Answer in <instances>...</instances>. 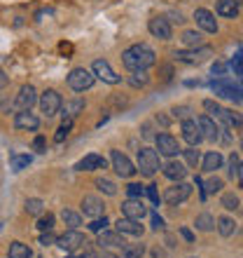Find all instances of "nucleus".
Instances as JSON below:
<instances>
[{
  "mask_svg": "<svg viewBox=\"0 0 243 258\" xmlns=\"http://www.w3.org/2000/svg\"><path fill=\"white\" fill-rule=\"evenodd\" d=\"M82 214L89 218H96V216H103V202L98 197L94 195H87L82 200Z\"/></svg>",
  "mask_w": 243,
  "mask_h": 258,
  "instance_id": "nucleus-21",
  "label": "nucleus"
},
{
  "mask_svg": "<svg viewBox=\"0 0 243 258\" xmlns=\"http://www.w3.org/2000/svg\"><path fill=\"white\" fill-rule=\"evenodd\" d=\"M61 221H63L68 228H77V225H82V216L77 214V211H73V209L61 211Z\"/></svg>",
  "mask_w": 243,
  "mask_h": 258,
  "instance_id": "nucleus-29",
  "label": "nucleus"
},
{
  "mask_svg": "<svg viewBox=\"0 0 243 258\" xmlns=\"http://www.w3.org/2000/svg\"><path fill=\"white\" fill-rule=\"evenodd\" d=\"M40 244H45V246H49V244H56V235L52 230H45L40 235Z\"/></svg>",
  "mask_w": 243,
  "mask_h": 258,
  "instance_id": "nucleus-46",
  "label": "nucleus"
},
{
  "mask_svg": "<svg viewBox=\"0 0 243 258\" xmlns=\"http://www.w3.org/2000/svg\"><path fill=\"white\" fill-rule=\"evenodd\" d=\"M61 110H63V120L73 122L75 117H77L82 110H84V101H82V99H73V101H66V103H61Z\"/></svg>",
  "mask_w": 243,
  "mask_h": 258,
  "instance_id": "nucleus-22",
  "label": "nucleus"
},
{
  "mask_svg": "<svg viewBox=\"0 0 243 258\" xmlns=\"http://www.w3.org/2000/svg\"><path fill=\"white\" fill-rule=\"evenodd\" d=\"M164 176L171 178V181H182V178L187 176V169H185V164L182 162L171 160V162L164 164Z\"/></svg>",
  "mask_w": 243,
  "mask_h": 258,
  "instance_id": "nucleus-23",
  "label": "nucleus"
},
{
  "mask_svg": "<svg viewBox=\"0 0 243 258\" xmlns=\"http://www.w3.org/2000/svg\"><path fill=\"white\" fill-rule=\"evenodd\" d=\"M155 141H157V150H159L162 155L176 157L178 153H180V143H178V139H173L171 134H159Z\"/></svg>",
  "mask_w": 243,
  "mask_h": 258,
  "instance_id": "nucleus-11",
  "label": "nucleus"
},
{
  "mask_svg": "<svg viewBox=\"0 0 243 258\" xmlns=\"http://www.w3.org/2000/svg\"><path fill=\"white\" fill-rule=\"evenodd\" d=\"M61 52H63V54H70V52H73V45H66V42H61Z\"/></svg>",
  "mask_w": 243,
  "mask_h": 258,
  "instance_id": "nucleus-56",
  "label": "nucleus"
},
{
  "mask_svg": "<svg viewBox=\"0 0 243 258\" xmlns=\"http://www.w3.org/2000/svg\"><path fill=\"white\" fill-rule=\"evenodd\" d=\"M108 167V160L103 155H96V153H89L87 157H82L80 162L75 164L77 171H94V169H105Z\"/></svg>",
  "mask_w": 243,
  "mask_h": 258,
  "instance_id": "nucleus-13",
  "label": "nucleus"
},
{
  "mask_svg": "<svg viewBox=\"0 0 243 258\" xmlns=\"http://www.w3.org/2000/svg\"><path fill=\"white\" fill-rule=\"evenodd\" d=\"M98 244L105 246V249H122L127 242H124V235H122V232H105V230H101V232H98Z\"/></svg>",
  "mask_w": 243,
  "mask_h": 258,
  "instance_id": "nucleus-19",
  "label": "nucleus"
},
{
  "mask_svg": "<svg viewBox=\"0 0 243 258\" xmlns=\"http://www.w3.org/2000/svg\"><path fill=\"white\" fill-rule=\"evenodd\" d=\"M182 155H185V162L189 164V167H196L199 164V160H201V155H199V150L194 148V146H189L187 150H180Z\"/></svg>",
  "mask_w": 243,
  "mask_h": 258,
  "instance_id": "nucleus-39",
  "label": "nucleus"
},
{
  "mask_svg": "<svg viewBox=\"0 0 243 258\" xmlns=\"http://www.w3.org/2000/svg\"><path fill=\"white\" fill-rule=\"evenodd\" d=\"M33 148H35V153H45V150H47V139H45V136H35Z\"/></svg>",
  "mask_w": 243,
  "mask_h": 258,
  "instance_id": "nucleus-47",
  "label": "nucleus"
},
{
  "mask_svg": "<svg viewBox=\"0 0 243 258\" xmlns=\"http://www.w3.org/2000/svg\"><path fill=\"white\" fill-rule=\"evenodd\" d=\"M82 244H87V239L77 228H70V230H66L63 235L56 237V246H61L63 251H77Z\"/></svg>",
  "mask_w": 243,
  "mask_h": 258,
  "instance_id": "nucleus-4",
  "label": "nucleus"
},
{
  "mask_svg": "<svg viewBox=\"0 0 243 258\" xmlns=\"http://www.w3.org/2000/svg\"><path fill=\"white\" fill-rule=\"evenodd\" d=\"M61 94L56 92V89H45L42 92V96H40V108H42V113L47 117H54L56 113L61 110Z\"/></svg>",
  "mask_w": 243,
  "mask_h": 258,
  "instance_id": "nucleus-7",
  "label": "nucleus"
},
{
  "mask_svg": "<svg viewBox=\"0 0 243 258\" xmlns=\"http://www.w3.org/2000/svg\"><path fill=\"white\" fill-rule=\"evenodd\" d=\"M54 214H45V216H40V221H38V228H40L42 232L45 230H52V228H54Z\"/></svg>",
  "mask_w": 243,
  "mask_h": 258,
  "instance_id": "nucleus-42",
  "label": "nucleus"
},
{
  "mask_svg": "<svg viewBox=\"0 0 243 258\" xmlns=\"http://www.w3.org/2000/svg\"><path fill=\"white\" fill-rule=\"evenodd\" d=\"M94 73L87 71V68H73L70 73H68V87L73 89V92H84L94 85Z\"/></svg>",
  "mask_w": 243,
  "mask_h": 258,
  "instance_id": "nucleus-3",
  "label": "nucleus"
},
{
  "mask_svg": "<svg viewBox=\"0 0 243 258\" xmlns=\"http://www.w3.org/2000/svg\"><path fill=\"white\" fill-rule=\"evenodd\" d=\"M145 192H148V197L152 200V202L159 204V192H157V185H148V188H145Z\"/></svg>",
  "mask_w": 243,
  "mask_h": 258,
  "instance_id": "nucleus-51",
  "label": "nucleus"
},
{
  "mask_svg": "<svg viewBox=\"0 0 243 258\" xmlns=\"http://www.w3.org/2000/svg\"><path fill=\"white\" fill-rule=\"evenodd\" d=\"M131 85H134V87H145V85H148L150 82V75H148V71H131Z\"/></svg>",
  "mask_w": 243,
  "mask_h": 258,
  "instance_id": "nucleus-37",
  "label": "nucleus"
},
{
  "mask_svg": "<svg viewBox=\"0 0 243 258\" xmlns=\"http://www.w3.org/2000/svg\"><path fill=\"white\" fill-rule=\"evenodd\" d=\"M231 68H234V75H236V78H241V73H243V66H241V52H236V56L231 59Z\"/></svg>",
  "mask_w": 243,
  "mask_h": 258,
  "instance_id": "nucleus-48",
  "label": "nucleus"
},
{
  "mask_svg": "<svg viewBox=\"0 0 243 258\" xmlns=\"http://www.w3.org/2000/svg\"><path fill=\"white\" fill-rule=\"evenodd\" d=\"M224 73H227V63H224V61H215V63H213V75L224 78Z\"/></svg>",
  "mask_w": 243,
  "mask_h": 258,
  "instance_id": "nucleus-49",
  "label": "nucleus"
},
{
  "mask_svg": "<svg viewBox=\"0 0 243 258\" xmlns=\"http://www.w3.org/2000/svg\"><path fill=\"white\" fill-rule=\"evenodd\" d=\"M89 230L91 232H101V230H105V228H108V218L105 216H96L94 221H91V223L87 225Z\"/></svg>",
  "mask_w": 243,
  "mask_h": 258,
  "instance_id": "nucleus-41",
  "label": "nucleus"
},
{
  "mask_svg": "<svg viewBox=\"0 0 243 258\" xmlns=\"http://www.w3.org/2000/svg\"><path fill=\"white\" fill-rule=\"evenodd\" d=\"M164 228V218L159 214H152V230H162Z\"/></svg>",
  "mask_w": 243,
  "mask_h": 258,
  "instance_id": "nucleus-52",
  "label": "nucleus"
},
{
  "mask_svg": "<svg viewBox=\"0 0 243 258\" xmlns=\"http://www.w3.org/2000/svg\"><path fill=\"white\" fill-rule=\"evenodd\" d=\"M136 171H141L143 176H155L159 171V153L155 148H141L138 150V167Z\"/></svg>",
  "mask_w": 243,
  "mask_h": 258,
  "instance_id": "nucleus-2",
  "label": "nucleus"
},
{
  "mask_svg": "<svg viewBox=\"0 0 243 258\" xmlns=\"http://www.w3.org/2000/svg\"><path fill=\"white\" fill-rule=\"evenodd\" d=\"M42 209H45L42 200H38V197H31V200H26V214H31V216H40Z\"/></svg>",
  "mask_w": 243,
  "mask_h": 258,
  "instance_id": "nucleus-35",
  "label": "nucleus"
},
{
  "mask_svg": "<svg viewBox=\"0 0 243 258\" xmlns=\"http://www.w3.org/2000/svg\"><path fill=\"white\" fill-rule=\"evenodd\" d=\"M127 195H129V197H138V200H143V195H145V188H143L141 183H129V185H127Z\"/></svg>",
  "mask_w": 243,
  "mask_h": 258,
  "instance_id": "nucleus-45",
  "label": "nucleus"
},
{
  "mask_svg": "<svg viewBox=\"0 0 243 258\" xmlns=\"http://www.w3.org/2000/svg\"><path fill=\"white\" fill-rule=\"evenodd\" d=\"M70 127H73V122H68V120H63V124H61L59 129H56V134H54V141L61 143L63 139H66L68 134H70Z\"/></svg>",
  "mask_w": 243,
  "mask_h": 258,
  "instance_id": "nucleus-43",
  "label": "nucleus"
},
{
  "mask_svg": "<svg viewBox=\"0 0 243 258\" xmlns=\"http://www.w3.org/2000/svg\"><path fill=\"white\" fill-rule=\"evenodd\" d=\"M145 244H124L122 246V256L124 258H143Z\"/></svg>",
  "mask_w": 243,
  "mask_h": 258,
  "instance_id": "nucleus-31",
  "label": "nucleus"
},
{
  "mask_svg": "<svg viewBox=\"0 0 243 258\" xmlns=\"http://www.w3.org/2000/svg\"><path fill=\"white\" fill-rule=\"evenodd\" d=\"M169 21H173V24H182L185 19H182V14H180V12H178V14L173 12V14H171V19H169Z\"/></svg>",
  "mask_w": 243,
  "mask_h": 258,
  "instance_id": "nucleus-55",
  "label": "nucleus"
},
{
  "mask_svg": "<svg viewBox=\"0 0 243 258\" xmlns=\"http://www.w3.org/2000/svg\"><path fill=\"white\" fill-rule=\"evenodd\" d=\"M31 160H33L31 155H12V160H10V162H12V169L14 171H21V169H26L28 164H31Z\"/></svg>",
  "mask_w": 243,
  "mask_h": 258,
  "instance_id": "nucleus-38",
  "label": "nucleus"
},
{
  "mask_svg": "<svg viewBox=\"0 0 243 258\" xmlns=\"http://www.w3.org/2000/svg\"><path fill=\"white\" fill-rule=\"evenodd\" d=\"M180 235H182L185 239H187V242H194V232L187 230V228H180Z\"/></svg>",
  "mask_w": 243,
  "mask_h": 258,
  "instance_id": "nucleus-54",
  "label": "nucleus"
},
{
  "mask_svg": "<svg viewBox=\"0 0 243 258\" xmlns=\"http://www.w3.org/2000/svg\"><path fill=\"white\" fill-rule=\"evenodd\" d=\"M182 42L189 45V47H201L203 45V35L199 31H185L182 33Z\"/></svg>",
  "mask_w": 243,
  "mask_h": 258,
  "instance_id": "nucleus-30",
  "label": "nucleus"
},
{
  "mask_svg": "<svg viewBox=\"0 0 243 258\" xmlns=\"http://www.w3.org/2000/svg\"><path fill=\"white\" fill-rule=\"evenodd\" d=\"M203 108L208 110V117H217V115H220V110H222V106H220L217 101H210V99H206V101H203Z\"/></svg>",
  "mask_w": 243,
  "mask_h": 258,
  "instance_id": "nucleus-44",
  "label": "nucleus"
},
{
  "mask_svg": "<svg viewBox=\"0 0 243 258\" xmlns=\"http://www.w3.org/2000/svg\"><path fill=\"white\" fill-rule=\"evenodd\" d=\"M110 160H112V167H115V171L119 174L122 178H131L136 174V164L131 162V160H129L122 150H112Z\"/></svg>",
  "mask_w": 243,
  "mask_h": 258,
  "instance_id": "nucleus-8",
  "label": "nucleus"
},
{
  "mask_svg": "<svg viewBox=\"0 0 243 258\" xmlns=\"http://www.w3.org/2000/svg\"><path fill=\"white\" fill-rule=\"evenodd\" d=\"M194 19H196V24L206 31V33H217V21H215V17H213V12L199 7V10L194 12Z\"/></svg>",
  "mask_w": 243,
  "mask_h": 258,
  "instance_id": "nucleus-18",
  "label": "nucleus"
},
{
  "mask_svg": "<svg viewBox=\"0 0 243 258\" xmlns=\"http://www.w3.org/2000/svg\"><path fill=\"white\" fill-rule=\"evenodd\" d=\"M117 232H122V235H134V237H141L143 235V225L141 221H136V218H119L117 221Z\"/></svg>",
  "mask_w": 243,
  "mask_h": 258,
  "instance_id": "nucleus-20",
  "label": "nucleus"
},
{
  "mask_svg": "<svg viewBox=\"0 0 243 258\" xmlns=\"http://www.w3.org/2000/svg\"><path fill=\"white\" fill-rule=\"evenodd\" d=\"M229 176L241 181V155H238V153H234V155L229 157Z\"/></svg>",
  "mask_w": 243,
  "mask_h": 258,
  "instance_id": "nucleus-33",
  "label": "nucleus"
},
{
  "mask_svg": "<svg viewBox=\"0 0 243 258\" xmlns=\"http://www.w3.org/2000/svg\"><path fill=\"white\" fill-rule=\"evenodd\" d=\"M10 258H31L33 256V251H31V246L24 244V242H12L10 244Z\"/></svg>",
  "mask_w": 243,
  "mask_h": 258,
  "instance_id": "nucleus-27",
  "label": "nucleus"
},
{
  "mask_svg": "<svg viewBox=\"0 0 243 258\" xmlns=\"http://www.w3.org/2000/svg\"><path fill=\"white\" fill-rule=\"evenodd\" d=\"M14 127L24 129V132H35V129L40 127V120H38L31 110H19L17 117H14Z\"/></svg>",
  "mask_w": 243,
  "mask_h": 258,
  "instance_id": "nucleus-17",
  "label": "nucleus"
},
{
  "mask_svg": "<svg viewBox=\"0 0 243 258\" xmlns=\"http://www.w3.org/2000/svg\"><path fill=\"white\" fill-rule=\"evenodd\" d=\"M148 28L150 33L159 38V40H171V35H173V28H171V21L166 17H152L148 21Z\"/></svg>",
  "mask_w": 243,
  "mask_h": 258,
  "instance_id": "nucleus-9",
  "label": "nucleus"
},
{
  "mask_svg": "<svg viewBox=\"0 0 243 258\" xmlns=\"http://www.w3.org/2000/svg\"><path fill=\"white\" fill-rule=\"evenodd\" d=\"M91 73H94V78L108 82V85H119L122 82V78L112 71V66H110L105 59H96V61L91 63Z\"/></svg>",
  "mask_w": 243,
  "mask_h": 258,
  "instance_id": "nucleus-5",
  "label": "nucleus"
},
{
  "mask_svg": "<svg viewBox=\"0 0 243 258\" xmlns=\"http://www.w3.org/2000/svg\"><path fill=\"white\" fill-rule=\"evenodd\" d=\"M224 207V209H229V211H236L238 207H241V200H238L234 192H224L222 195V202H220Z\"/></svg>",
  "mask_w": 243,
  "mask_h": 258,
  "instance_id": "nucleus-36",
  "label": "nucleus"
},
{
  "mask_svg": "<svg viewBox=\"0 0 243 258\" xmlns=\"http://www.w3.org/2000/svg\"><path fill=\"white\" fill-rule=\"evenodd\" d=\"M173 115L180 117V120H187V117H189V108H187V106H176V108H173Z\"/></svg>",
  "mask_w": 243,
  "mask_h": 258,
  "instance_id": "nucleus-50",
  "label": "nucleus"
},
{
  "mask_svg": "<svg viewBox=\"0 0 243 258\" xmlns=\"http://www.w3.org/2000/svg\"><path fill=\"white\" fill-rule=\"evenodd\" d=\"M182 139H185L189 146H194V148L203 141V136H201V132H199V124H196V120H192V117L182 120Z\"/></svg>",
  "mask_w": 243,
  "mask_h": 258,
  "instance_id": "nucleus-14",
  "label": "nucleus"
},
{
  "mask_svg": "<svg viewBox=\"0 0 243 258\" xmlns=\"http://www.w3.org/2000/svg\"><path fill=\"white\" fill-rule=\"evenodd\" d=\"M157 61V54L155 49L148 47V45H131L129 49H124V54H122V63L129 68V71H148L150 66H155Z\"/></svg>",
  "mask_w": 243,
  "mask_h": 258,
  "instance_id": "nucleus-1",
  "label": "nucleus"
},
{
  "mask_svg": "<svg viewBox=\"0 0 243 258\" xmlns=\"http://www.w3.org/2000/svg\"><path fill=\"white\" fill-rule=\"evenodd\" d=\"M210 87H213V92L220 96H224V99H234V101H241V87L238 85H234L231 80H227V78H217V80L210 82Z\"/></svg>",
  "mask_w": 243,
  "mask_h": 258,
  "instance_id": "nucleus-6",
  "label": "nucleus"
},
{
  "mask_svg": "<svg viewBox=\"0 0 243 258\" xmlns=\"http://www.w3.org/2000/svg\"><path fill=\"white\" fill-rule=\"evenodd\" d=\"M189 195H192V185L180 181V183L171 185L169 190L164 192V202L166 204H180V202H185Z\"/></svg>",
  "mask_w": 243,
  "mask_h": 258,
  "instance_id": "nucleus-10",
  "label": "nucleus"
},
{
  "mask_svg": "<svg viewBox=\"0 0 243 258\" xmlns=\"http://www.w3.org/2000/svg\"><path fill=\"white\" fill-rule=\"evenodd\" d=\"M38 101V92H35L33 85H24L17 94V108L19 110H31L33 103Z\"/></svg>",
  "mask_w": 243,
  "mask_h": 258,
  "instance_id": "nucleus-15",
  "label": "nucleus"
},
{
  "mask_svg": "<svg viewBox=\"0 0 243 258\" xmlns=\"http://www.w3.org/2000/svg\"><path fill=\"white\" fill-rule=\"evenodd\" d=\"M96 188L101 192H105V195H117V185L110 181V178H96Z\"/></svg>",
  "mask_w": 243,
  "mask_h": 258,
  "instance_id": "nucleus-34",
  "label": "nucleus"
},
{
  "mask_svg": "<svg viewBox=\"0 0 243 258\" xmlns=\"http://www.w3.org/2000/svg\"><path fill=\"white\" fill-rule=\"evenodd\" d=\"M206 54H210V49L208 47H199V49H189V52H176V59L182 63H196V61H201Z\"/></svg>",
  "mask_w": 243,
  "mask_h": 258,
  "instance_id": "nucleus-25",
  "label": "nucleus"
},
{
  "mask_svg": "<svg viewBox=\"0 0 243 258\" xmlns=\"http://www.w3.org/2000/svg\"><path fill=\"white\" fill-rule=\"evenodd\" d=\"M96 258H117L115 253H110V251H98L96 253Z\"/></svg>",
  "mask_w": 243,
  "mask_h": 258,
  "instance_id": "nucleus-57",
  "label": "nucleus"
},
{
  "mask_svg": "<svg viewBox=\"0 0 243 258\" xmlns=\"http://www.w3.org/2000/svg\"><path fill=\"white\" fill-rule=\"evenodd\" d=\"M73 258H82V256H73Z\"/></svg>",
  "mask_w": 243,
  "mask_h": 258,
  "instance_id": "nucleus-58",
  "label": "nucleus"
},
{
  "mask_svg": "<svg viewBox=\"0 0 243 258\" xmlns=\"http://www.w3.org/2000/svg\"><path fill=\"white\" fill-rule=\"evenodd\" d=\"M122 214L127 218H136V221H141L145 214H148V207L143 204V200H138V197H129L127 202L122 204Z\"/></svg>",
  "mask_w": 243,
  "mask_h": 258,
  "instance_id": "nucleus-12",
  "label": "nucleus"
},
{
  "mask_svg": "<svg viewBox=\"0 0 243 258\" xmlns=\"http://www.w3.org/2000/svg\"><path fill=\"white\" fill-rule=\"evenodd\" d=\"M196 228L203 232L213 230V228H215V218L210 216V214H199V216H196Z\"/></svg>",
  "mask_w": 243,
  "mask_h": 258,
  "instance_id": "nucleus-32",
  "label": "nucleus"
},
{
  "mask_svg": "<svg viewBox=\"0 0 243 258\" xmlns=\"http://www.w3.org/2000/svg\"><path fill=\"white\" fill-rule=\"evenodd\" d=\"M217 14L224 19H236L238 17V0H217Z\"/></svg>",
  "mask_w": 243,
  "mask_h": 258,
  "instance_id": "nucleus-24",
  "label": "nucleus"
},
{
  "mask_svg": "<svg viewBox=\"0 0 243 258\" xmlns=\"http://www.w3.org/2000/svg\"><path fill=\"white\" fill-rule=\"evenodd\" d=\"M220 167H222V155H220L217 150H210V153L203 155V171L213 174V171H217Z\"/></svg>",
  "mask_w": 243,
  "mask_h": 258,
  "instance_id": "nucleus-26",
  "label": "nucleus"
},
{
  "mask_svg": "<svg viewBox=\"0 0 243 258\" xmlns=\"http://www.w3.org/2000/svg\"><path fill=\"white\" fill-rule=\"evenodd\" d=\"M7 85H10V75H7L5 71H0V92H3Z\"/></svg>",
  "mask_w": 243,
  "mask_h": 258,
  "instance_id": "nucleus-53",
  "label": "nucleus"
},
{
  "mask_svg": "<svg viewBox=\"0 0 243 258\" xmlns=\"http://www.w3.org/2000/svg\"><path fill=\"white\" fill-rule=\"evenodd\" d=\"M217 230H220L222 237H231V235L236 232V223H234V218H229V216L217 218Z\"/></svg>",
  "mask_w": 243,
  "mask_h": 258,
  "instance_id": "nucleus-28",
  "label": "nucleus"
},
{
  "mask_svg": "<svg viewBox=\"0 0 243 258\" xmlns=\"http://www.w3.org/2000/svg\"><path fill=\"white\" fill-rule=\"evenodd\" d=\"M189 258H194V256H189Z\"/></svg>",
  "mask_w": 243,
  "mask_h": 258,
  "instance_id": "nucleus-59",
  "label": "nucleus"
},
{
  "mask_svg": "<svg viewBox=\"0 0 243 258\" xmlns=\"http://www.w3.org/2000/svg\"><path fill=\"white\" fill-rule=\"evenodd\" d=\"M196 124H199V132H201L203 139H210V141H217V139H220V127L215 124V120H213V117L199 115Z\"/></svg>",
  "mask_w": 243,
  "mask_h": 258,
  "instance_id": "nucleus-16",
  "label": "nucleus"
},
{
  "mask_svg": "<svg viewBox=\"0 0 243 258\" xmlns=\"http://www.w3.org/2000/svg\"><path fill=\"white\" fill-rule=\"evenodd\" d=\"M222 190V181H220V178H208V181H206V188H203V192H206V195H215V192H220Z\"/></svg>",
  "mask_w": 243,
  "mask_h": 258,
  "instance_id": "nucleus-40",
  "label": "nucleus"
}]
</instances>
